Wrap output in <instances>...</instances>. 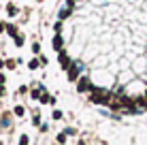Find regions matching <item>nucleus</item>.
Listing matches in <instances>:
<instances>
[{
	"instance_id": "19",
	"label": "nucleus",
	"mask_w": 147,
	"mask_h": 145,
	"mask_svg": "<svg viewBox=\"0 0 147 145\" xmlns=\"http://www.w3.org/2000/svg\"><path fill=\"white\" fill-rule=\"evenodd\" d=\"M4 81H7V77H4V75L0 73V86H4Z\"/></svg>"
},
{
	"instance_id": "17",
	"label": "nucleus",
	"mask_w": 147,
	"mask_h": 145,
	"mask_svg": "<svg viewBox=\"0 0 147 145\" xmlns=\"http://www.w3.org/2000/svg\"><path fill=\"white\" fill-rule=\"evenodd\" d=\"M32 51H34V53H40V45H38V43L32 45Z\"/></svg>"
},
{
	"instance_id": "20",
	"label": "nucleus",
	"mask_w": 147,
	"mask_h": 145,
	"mask_svg": "<svg viewBox=\"0 0 147 145\" xmlns=\"http://www.w3.org/2000/svg\"><path fill=\"white\" fill-rule=\"evenodd\" d=\"M2 96H4V88L0 86V98H2Z\"/></svg>"
},
{
	"instance_id": "13",
	"label": "nucleus",
	"mask_w": 147,
	"mask_h": 145,
	"mask_svg": "<svg viewBox=\"0 0 147 145\" xmlns=\"http://www.w3.org/2000/svg\"><path fill=\"white\" fill-rule=\"evenodd\" d=\"M7 13H9V15H15V13H17V9H15L13 4H9V7H7Z\"/></svg>"
},
{
	"instance_id": "4",
	"label": "nucleus",
	"mask_w": 147,
	"mask_h": 145,
	"mask_svg": "<svg viewBox=\"0 0 147 145\" xmlns=\"http://www.w3.org/2000/svg\"><path fill=\"white\" fill-rule=\"evenodd\" d=\"M58 62H60V66H62V68H66V71L70 68V64H73V62L68 60V56H66L64 51H60V53H58Z\"/></svg>"
},
{
	"instance_id": "9",
	"label": "nucleus",
	"mask_w": 147,
	"mask_h": 145,
	"mask_svg": "<svg viewBox=\"0 0 147 145\" xmlns=\"http://www.w3.org/2000/svg\"><path fill=\"white\" fill-rule=\"evenodd\" d=\"M38 66H40V60H30V64H28V68H32V71Z\"/></svg>"
},
{
	"instance_id": "8",
	"label": "nucleus",
	"mask_w": 147,
	"mask_h": 145,
	"mask_svg": "<svg viewBox=\"0 0 147 145\" xmlns=\"http://www.w3.org/2000/svg\"><path fill=\"white\" fill-rule=\"evenodd\" d=\"M24 113H26V109H24L22 105H17V107H15V115H17V117H22Z\"/></svg>"
},
{
	"instance_id": "12",
	"label": "nucleus",
	"mask_w": 147,
	"mask_h": 145,
	"mask_svg": "<svg viewBox=\"0 0 147 145\" xmlns=\"http://www.w3.org/2000/svg\"><path fill=\"white\" fill-rule=\"evenodd\" d=\"M30 141H28V137L26 134H22V137H19V145H28Z\"/></svg>"
},
{
	"instance_id": "10",
	"label": "nucleus",
	"mask_w": 147,
	"mask_h": 145,
	"mask_svg": "<svg viewBox=\"0 0 147 145\" xmlns=\"http://www.w3.org/2000/svg\"><path fill=\"white\" fill-rule=\"evenodd\" d=\"M66 137H68L66 132H60L58 134V143H66Z\"/></svg>"
},
{
	"instance_id": "23",
	"label": "nucleus",
	"mask_w": 147,
	"mask_h": 145,
	"mask_svg": "<svg viewBox=\"0 0 147 145\" xmlns=\"http://www.w3.org/2000/svg\"><path fill=\"white\" fill-rule=\"evenodd\" d=\"M145 96H147V92H145Z\"/></svg>"
},
{
	"instance_id": "15",
	"label": "nucleus",
	"mask_w": 147,
	"mask_h": 145,
	"mask_svg": "<svg viewBox=\"0 0 147 145\" xmlns=\"http://www.w3.org/2000/svg\"><path fill=\"white\" fill-rule=\"evenodd\" d=\"M53 30L60 34V30H62V22H55V26H53Z\"/></svg>"
},
{
	"instance_id": "24",
	"label": "nucleus",
	"mask_w": 147,
	"mask_h": 145,
	"mask_svg": "<svg viewBox=\"0 0 147 145\" xmlns=\"http://www.w3.org/2000/svg\"><path fill=\"white\" fill-rule=\"evenodd\" d=\"M0 145H2V143H0Z\"/></svg>"
},
{
	"instance_id": "3",
	"label": "nucleus",
	"mask_w": 147,
	"mask_h": 145,
	"mask_svg": "<svg viewBox=\"0 0 147 145\" xmlns=\"http://www.w3.org/2000/svg\"><path fill=\"white\" fill-rule=\"evenodd\" d=\"M77 77H79V66H77V62H73L68 68V81H79Z\"/></svg>"
},
{
	"instance_id": "21",
	"label": "nucleus",
	"mask_w": 147,
	"mask_h": 145,
	"mask_svg": "<svg viewBox=\"0 0 147 145\" xmlns=\"http://www.w3.org/2000/svg\"><path fill=\"white\" fill-rule=\"evenodd\" d=\"M4 28H7V26H4V24H0V32H2V30H4Z\"/></svg>"
},
{
	"instance_id": "2",
	"label": "nucleus",
	"mask_w": 147,
	"mask_h": 145,
	"mask_svg": "<svg viewBox=\"0 0 147 145\" xmlns=\"http://www.w3.org/2000/svg\"><path fill=\"white\" fill-rule=\"evenodd\" d=\"M92 81H90V79L88 77H79V81H77V92H81V94H83V92H92Z\"/></svg>"
},
{
	"instance_id": "6",
	"label": "nucleus",
	"mask_w": 147,
	"mask_h": 145,
	"mask_svg": "<svg viewBox=\"0 0 147 145\" xmlns=\"http://www.w3.org/2000/svg\"><path fill=\"white\" fill-rule=\"evenodd\" d=\"M136 107H139V109H147V98L145 96H141V98H136Z\"/></svg>"
},
{
	"instance_id": "5",
	"label": "nucleus",
	"mask_w": 147,
	"mask_h": 145,
	"mask_svg": "<svg viewBox=\"0 0 147 145\" xmlns=\"http://www.w3.org/2000/svg\"><path fill=\"white\" fill-rule=\"evenodd\" d=\"M53 49H55V51H62V36H60V34H55V36H53Z\"/></svg>"
},
{
	"instance_id": "16",
	"label": "nucleus",
	"mask_w": 147,
	"mask_h": 145,
	"mask_svg": "<svg viewBox=\"0 0 147 145\" xmlns=\"http://www.w3.org/2000/svg\"><path fill=\"white\" fill-rule=\"evenodd\" d=\"M15 43H17V47H22L24 45V36H15Z\"/></svg>"
},
{
	"instance_id": "11",
	"label": "nucleus",
	"mask_w": 147,
	"mask_h": 145,
	"mask_svg": "<svg viewBox=\"0 0 147 145\" xmlns=\"http://www.w3.org/2000/svg\"><path fill=\"white\" fill-rule=\"evenodd\" d=\"M17 62H19V60H9V62H7V68H9V71H13Z\"/></svg>"
},
{
	"instance_id": "14",
	"label": "nucleus",
	"mask_w": 147,
	"mask_h": 145,
	"mask_svg": "<svg viewBox=\"0 0 147 145\" xmlns=\"http://www.w3.org/2000/svg\"><path fill=\"white\" fill-rule=\"evenodd\" d=\"M32 124H34V126H38V124H40V115H38V113H34V117H32Z\"/></svg>"
},
{
	"instance_id": "22",
	"label": "nucleus",
	"mask_w": 147,
	"mask_h": 145,
	"mask_svg": "<svg viewBox=\"0 0 147 145\" xmlns=\"http://www.w3.org/2000/svg\"><path fill=\"white\" fill-rule=\"evenodd\" d=\"M4 64H7V62H2V60H0V68H2V66H4Z\"/></svg>"
},
{
	"instance_id": "18",
	"label": "nucleus",
	"mask_w": 147,
	"mask_h": 145,
	"mask_svg": "<svg viewBox=\"0 0 147 145\" xmlns=\"http://www.w3.org/2000/svg\"><path fill=\"white\" fill-rule=\"evenodd\" d=\"M60 117H62V111H58V109H55V111H53V119H60Z\"/></svg>"
},
{
	"instance_id": "1",
	"label": "nucleus",
	"mask_w": 147,
	"mask_h": 145,
	"mask_svg": "<svg viewBox=\"0 0 147 145\" xmlns=\"http://www.w3.org/2000/svg\"><path fill=\"white\" fill-rule=\"evenodd\" d=\"M115 98V94L107 92V90H100V88H94L92 92H90V100L96 103V105H111Z\"/></svg>"
},
{
	"instance_id": "7",
	"label": "nucleus",
	"mask_w": 147,
	"mask_h": 145,
	"mask_svg": "<svg viewBox=\"0 0 147 145\" xmlns=\"http://www.w3.org/2000/svg\"><path fill=\"white\" fill-rule=\"evenodd\" d=\"M7 32L9 36H17V26H7Z\"/></svg>"
}]
</instances>
